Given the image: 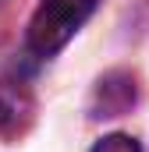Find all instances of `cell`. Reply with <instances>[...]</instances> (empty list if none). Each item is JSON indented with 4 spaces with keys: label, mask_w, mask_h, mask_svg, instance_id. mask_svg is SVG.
<instances>
[{
    "label": "cell",
    "mask_w": 149,
    "mask_h": 152,
    "mask_svg": "<svg viewBox=\"0 0 149 152\" xmlns=\"http://www.w3.org/2000/svg\"><path fill=\"white\" fill-rule=\"evenodd\" d=\"M100 0H39L29 21V50L36 57H53L68 46V39L89 21Z\"/></svg>",
    "instance_id": "obj_1"
},
{
    "label": "cell",
    "mask_w": 149,
    "mask_h": 152,
    "mask_svg": "<svg viewBox=\"0 0 149 152\" xmlns=\"http://www.w3.org/2000/svg\"><path fill=\"white\" fill-rule=\"evenodd\" d=\"M135 78L124 75V71H114V75L100 78L96 92H92V117H121L135 106Z\"/></svg>",
    "instance_id": "obj_2"
},
{
    "label": "cell",
    "mask_w": 149,
    "mask_h": 152,
    "mask_svg": "<svg viewBox=\"0 0 149 152\" xmlns=\"http://www.w3.org/2000/svg\"><path fill=\"white\" fill-rule=\"evenodd\" d=\"M36 113L32 92L21 81H0V138H14L29 127Z\"/></svg>",
    "instance_id": "obj_3"
},
{
    "label": "cell",
    "mask_w": 149,
    "mask_h": 152,
    "mask_svg": "<svg viewBox=\"0 0 149 152\" xmlns=\"http://www.w3.org/2000/svg\"><path fill=\"white\" fill-rule=\"evenodd\" d=\"M92 152H139V142L128 134H107L103 142H96Z\"/></svg>",
    "instance_id": "obj_4"
},
{
    "label": "cell",
    "mask_w": 149,
    "mask_h": 152,
    "mask_svg": "<svg viewBox=\"0 0 149 152\" xmlns=\"http://www.w3.org/2000/svg\"><path fill=\"white\" fill-rule=\"evenodd\" d=\"M0 4H4V0H0Z\"/></svg>",
    "instance_id": "obj_5"
}]
</instances>
